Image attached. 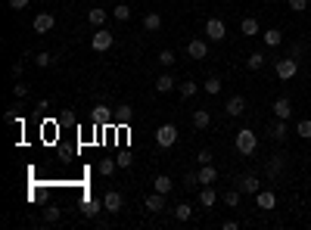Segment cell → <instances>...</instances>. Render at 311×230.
Listing matches in <instances>:
<instances>
[{
    "label": "cell",
    "mask_w": 311,
    "mask_h": 230,
    "mask_svg": "<svg viewBox=\"0 0 311 230\" xmlns=\"http://www.w3.org/2000/svg\"><path fill=\"white\" fill-rule=\"evenodd\" d=\"M121 205H125V199H121V193H118V190H109L106 196H103V208H106V211H112V215H118Z\"/></svg>",
    "instance_id": "ba28073f"
},
{
    "label": "cell",
    "mask_w": 311,
    "mask_h": 230,
    "mask_svg": "<svg viewBox=\"0 0 311 230\" xmlns=\"http://www.w3.org/2000/svg\"><path fill=\"white\" fill-rule=\"evenodd\" d=\"M118 168V162H115V159H100V165H97V171L103 174V178H109V174H112Z\"/></svg>",
    "instance_id": "83f0119b"
},
{
    "label": "cell",
    "mask_w": 311,
    "mask_h": 230,
    "mask_svg": "<svg viewBox=\"0 0 311 230\" xmlns=\"http://www.w3.org/2000/svg\"><path fill=\"white\" fill-rule=\"evenodd\" d=\"M22 72H25V65H22V62H13V68H10V75H13V78H22Z\"/></svg>",
    "instance_id": "ee69618b"
},
{
    "label": "cell",
    "mask_w": 311,
    "mask_h": 230,
    "mask_svg": "<svg viewBox=\"0 0 311 230\" xmlns=\"http://www.w3.org/2000/svg\"><path fill=\"white\" fill-rule=\"evenodd\" d=\"M206 38L221 44V41L227 38V25H224L221 19H209V22H206Z\"/></svg>",
    "instance_id": "5b68a950"
},
{
    "label": "cell",
    "mask_w": 311,
    "mask_h": 230,
    "mask_svg": "<svg viewBox=\"0 0 311 230\" xmlns=\"http://www.w3.org/2000/svg\"><path fill=\"white\" fill-rule=\"evenodd\" d=\"M274 72H277V78H280V81H292V78L299 75V59L283 56V59H277V65H274Z\"/></svg>",
    "instance_id": "7a4b0ae2"
},
{
    "label": "cell",
    "mask_w": 311,
    "mask_h": 230,
    "mask_svg": "<svg viewBox=\"0 0 311 230\" xmlns=\"http://www.w3.org/2000/svg\"><path fill=\"white\" fill-rule=\"evenodd\" d=\"M134 121V109L131 106H118L115 109V125H131Z\"/></svg>",
    "instance_id": "44dd1931"
},
{
    "label": "cell",
    "mask_w": 311,
    "mask_h": 230,
    "mask_svg": "<svg viewBox=\"0 0 311 230\" xmlns=\"http://www.w3.org/2000/svg\"><path fill=\"white\" fill-rule=\"evenodd\" d=\"M308 41H311V34H308Z\"/></svg>",
    "instance_id": "681fc988"
},
{
    "label": "cell",
    "mask_w": 311,
    "mask_h": 230,
    "mask_svg": "<svg viewBox=\"0 0 311 230\" xmlns=\"http://www.w3.org/2000/svg\"><path fill=\"white\" fill-rule=\"evenodd\" d=\"M137 4H143V0H137Z\"/></svg>",
    "instance_id": "c3c4849f"
},
{
    "label": "cell",
    "mask_w": 311,
    "mask_h": 230,
    "mask_svg": "<svg viewBox=\"0 0 311 230\" xmlns=\"http://www.w3.org/2000/svg\"><path fill=\"white\" fill-rule=\"evenodd\" d=\"M177 91H180V97H184V100H190V97H196V91H199V84H193V81H184V84L177 87Z\"/></svg>",
    "instance_id": "4dcf8cb0"
},
{
    "label": "cell",
    "mask_w": 311,
    "mask_h": 230,
    "mask_svg": "<svg viewBox=\"0 0 311 230\" xmlns=\"http://www.w3.org/2000/svg\"><path fill=\"white\" fill-rule=\"evenodd\" d=\"M236 149H240L243 156H252L255 149H259V137H255V131H249V128H243V131H236Z\"/></svg>",
    "instance_id": "6da1fadb"
},
{
    "label": "cell",
    "mask_w": 311,
    "mask_h": 230,
    "mask_svg": "<svg viewBox=\"0 0 311 230\" xmlns=\"http://www.w3.org/2000/svg\"><path fill=\"white\" fill-rule=\"evenodd\" d=\"M53 25H56V19H53L50 13H41V16H34V22H31L34 34H47V31H53Z\"/></svg>",
    "instance_id": "52a82bcc"
},
{
    "label": "cell",
    "mask_w": 311,
    "mask_h": 230,
    "mask_svg": "<svg viewBox=\"0 0 311 230\" xmlns=\"http://www.w3.org/2000/svg\"><path fill=\"white\" fill-rule=\"evenodd\" d=\"M215 181H218V171H215L212 165H203V171H199V184L209 187V184H215Z\"/></svg>",
    "instance_id": "484cf974"
},
{
    "label": "cell",
    "mask_w": 311,
    "mask_h": 230,
    "mask_svg": "<svg viewBox=\"0 0 311 230\" xmlns=\"http://www.w3.org/2000/svg\"><path fill=\"white\" fill-rule=\"evenodd\" d=\"M143 208H146V211H153V215H159V211L165 208V196H162V193H156V190H153L150 196L143 199Z\"/></svg>",
    "instance_id": "30bf717a"
},
{
    "label": "cell",
    "mask_w": 311,
    "mask_h": 230,
    "mask_svg": "<svg viewBox=\"0 0 311 230\" xmlns=\"http://www.w3.org/2000/svg\"><path fill=\"white\" fill-rule=\"evenodd\" d=\"M177 143V128L174 125H162L159 131H156V146L159 149H168V146H174Z\"/></svg>",
    "instance_id": "3957f363"
},
{
    "label": "cell",
    "mask_w": 311,
    "mask_h": 230,
    "mask_svg": "<svg viewBox=\"0 0 311 230\" xmlns=\"http://www.w3.org/2000/svg\"><path fill=\"white\" fill-rule=\"evenodd\" d=\"M271 109H274V115H277V118L289 121V118H292V100H289V97H277Z\"/></svg>",
    "instance_id": "8992f818"
},
{
    "label": "cell",
    "mask_w": 311,
    "mask_h": 230,
    "mask_svg": "<svg viewBox=\"0 0 311 230\" xmlns=\"http://www.w3.org/2000/svg\"><path fill=\"white\" fill-rule=\"evenodd\" d=\"M218 202V193H215V187L209 184V187H203V193H199V205H206V208H212Z\"/></svg>",
    "instance_id": "ffe728a7"
},
{
    "label": "cell",
    "mask_w": 311,
    "mask_h": 230,
    "mask_svg": "<svg viewBox=\"0 0 311 230\" xmlns=\"http://www.w3.org/2000/svg\"><path fill=\"white\" fill-rule=\"evenodd\" d=\"M240 190H243V193H249V196H255V193L262 190V181L255 178V174H246V178L240 181Z\"/></svg>",
    "instance_id": "9a60e30c"
},
{
    "label": "cell",
    "mask_w": 311,
    "mask_h": 230,
    "mask_svg": "<svg viewBox=\"0 0 311 230\" xmlns=\"http://www.w3.org/2000/svg\"><path fill=\"white\" fill-rule=\"evenodd\" d=\"M44 221H47V224H56V221H59V208H56V205H47V208H44Z\"/></svg>",
    "instance_id": "836d02e7"
},
{
    "label": "cell",
    "mask_w": 311,
    "mask_h": 230,
    "mask_svg": "<svg viewBox=\"0 0 311 230\" xmlns=\"http://www.w3.org/2000/svg\"><path fill=\"white\" fill-rule=\"evenodd\" d=\"M143 28H146V31H159V28H162V16H159V13H146V16H143Z\"/></svg>",
    "instance_id": "cb8c5ba5"
},
{
    "label": "cell",
    "mask_w": 311,
    "mask_h": 230,
    "mask_svg": "<svg viewBox=\"0 0 311 230\" xmlns=\"http://www.w3.org/2000/svg\"><path fill=\"white\" fill-rule=\"evenodd\" d=\"M109 118V109H106V106H97V109H94V121H106Z\"/></svg>",
    "instance_id": "7bdbcfd3"
},
{
    "label": "cell",
    "mask_w": 311,
    "mask_h": 230,
    "mask_svg": "<svg viewBox=\"0 0 311 230\" xmlns=\"http://www.w3.org/2000/svg\"><path fill=\"white\" fill-rule=\"evenodd\" d=\"M174 218H177V221H190V218H193V205H190V202L174 205Z\"/></svg>",
    "instance_id": "4316f807"
},
{
    "label": "cell",
    "mask_w": 311,
    "mask_h": 230,
    "mask_svg": "<svg viewBox=\"0 0 311 230\" xmlns=\"http://www.w3.org/2000/svg\"><path fill=\"white\" fill-rule=\"evenodd\" d=\"M153 190H156V193H162V196H168V193L174 190V184H171L168 174H159V178L153 181Z\"/></svg>",
    "instance_id": "e0dca14e"
},
{
    "label": "cell",
    "mask_w": 311,
    "mask_h": 230,
    "mask_svg": "<svg viewBox=\"0 0 311 230\" xmlns=\"http://www.w3.org/2000/svg\"><path fill=\"white\" fill-rule=\"evenodd\" d=\"M265 4H277V0H265Z\"/></svg>",
    "instance_id": "7dc6e473"
},
{
    "label": "cell",
    "mask_w": 311,
    "mask_h": 230,
    "mask_svg": "<svg viewBox=\"0 0 311 230\" xmlns=\"http://www.w3.org/2000/svg\"><path fill=\"white\" fill-rule=\"evenodd\" d=\"M190 121H193V128H196V131H206V128H209V125H212V115H209V112H206V109H196V112H193V118H190Z\"/></svg>",
    "instance_id": "2e32d148"
},
{
    "label": "cell",
    "mask_w": 311,
    "mask_h": 230,
    "mask_svg": "<svg viewBox=\"0 0 311 230\" xmlns=\"http://www.w3.org/2000/svg\"><path fill=\"white\" fill-rule=\"evenodd\" d=\"M203 91L212 94V97H218V94H221V78H209V81L203 84Z\"/></svg>",
    "instance_id": "f546056e"
},
{
    "label": "cell",
    "mask_w": 311,
    "mask_h": 230,
    "mask_svg": "<svg viewBox=\"0 0 311 230\" xmlns=\"http://www.w3.org/2000/svg\"><path fill=\"white\" fill-rule=\"evenodd\" d=\"M289 10L292 13H305L308 10V0H289Z\"/></svg>",
    "instance_id": "b9f144b4"
},
{
    "label": "cell",
    "mask_w": 311,
    "mask_h": 230,
    "mask_svg": "<svg viewBox=\"0 0 311 230\" xmlns=\"http://www.w3.org/2000/svg\"><path fill=\"white\" fill-rule=\"evenodd\" d=\"M296 134L302 137V140H311V118H302L299 125H296Z\"/></svg>",
    "instance_id": "1f68e13d"
},
{
    "label": "cell",
    "mask_w": 311,
    "mask_h": 230,
    "mask_svg": "<svg viewBox=\"0 0 311 230\" xmlns=\"http://www.w3.org/2000/svg\"><path fill=\"white\" fill-rule=\"evenodd\" d=\"M112 16H115L118 22H125V19H131V7H125V4H118V7L112 10Z\"/></svg>",
    "instance_id": "d590c367"
},
{
    "label": "cell",
    "mask_w": 311,
    "mask_h": 230,
    "mask_svg": "<svg viewBox=\"0 0 311 230\" xmlns=\"http://www.w3.org/2000/svg\"><path fill=\"white\" fill-rule=\"evenodd\" d=\"M262 41H265L268 47H280V44H283V31H277V28H268V31L262 34Z\"/></svg>",
    "instance_id": "7402d4cb"
},
{
    "label": "cell",
    "mask_w": 311,
    "mask_h": 230,
    "mask_svg": "<svg viewBox=\"0 0 311 230\" xmlns=\"http://www.w3.org/2000/svg\"><path fill=\"white\" fill-rule=\"evenodd\" d=\"M174 87H177V81H174V78H171L168 72L156 78V94H171V91H174Z\"/></svg>",
    "instance_id": "5bb4252c"
},
{
    "label": "cell",
    "mask_w": 311,
    "mask_h": 230,
    "mask_svg": "<svg viewBox=\"0 0 311 230\" xmlns=\"http://www.w3.org/2000/svg\"><path fill=\"white\" fill-rule=\"evenodd\" d=\"M246 65L252 68V72H259V68L265 65V53H259V50H255V53H249V59H246Z\"/></svg>",
    "instance_id": "f1b7e54d"
},
{
    "label": "cell",
    "mask_w": 311,
    "mask_h": 230,
    "mask_svg": "<svg viewBox=\"0 0 311 230\" xmlns=\"http://www.w3.org/2000/svg\"><path fill=\"white\" fill-rule=\"evenodd\" d=\"M87 22L94 25V28H103V25H106V10H97V7H94V10L87 13Z\"/></svg>",
    "instance_id": "d4e9b609"
},
{
    "label": "cell",
    "mask_w": 311,
    "mask_h": 230,
    "mask_svg": "<svg viewBox=\"0 0 311 230\" xmlns=\"http://www.w3.org/2000/svg\"><path fill=\"white\" fill-rule=\"evenodd\" d=\"M100 208H103V199H84V205H81V211H84V218H97L100 215Z\"/></svg>",
    "instance_id": "ac0fdd59"
},
{
    "label": "cell",
    "mask_w": 311,
    "mask_h": 230,
    "mask_svg": "<svg viewBox=\"0 0 311 230\" xmlns=\"http://www.w3.org/2000/svg\"><path fill=\"white\" fill-rule=\"evenodd\" d=\"M268 134H271V140H286V134H289L286 121H283V118H277V121H274V125L268 128Z\"/></svg>",
    "instance_id": "d6986e66"
},
{
    "label": "cell",
    "mask_w": 311,
    "mask_h": 230,
    "mask_svg": "<svg viewBox=\"0 0 311 230\" xmlns=\"http://www.w3.org/2000/svg\"><path fill=\"white\" fill-rule=\"evenodd\" d=\"M159 62L165 65V68H171V65H174V53H171V50H162V53H159Z\"/></svg>",
    "instance_id": "8d00e7d4"
},
{
    "label": "cell",
    "mask_w": 311,
    "mask_h": 230,
    "mask_svg": "<svg viewBox=\"0 0 311 230\" xmlns=\"http://www.w3.org/2000/svg\"><path fill=\"white\" fill-rule=\"evenodd\" d=\"M289 56H292V59H302V56H305V44H299V41H296V44L289 47Z\"/></svg>",
    "instance_id": "f35d334b"
},
{
    "label": "cell",
    "mask_w": 311,
    "mask_h": 230,
    "mask_svg": "<svg viewBox=\"0 0 311 230\" xmlns=\"http://www.w3.org/2000/svg\"><path fill=\"white\" fill-rule=\"evenodd\" d=\"M187 56H190V59H206V56H209L206 41H190V44H187Z\"/></svg>",
    "instance_id": "7c38bea8"
},
{
    "label": "cell",
    "mask_w": 311,
    "mask_h": 230,
    "mask_svg": "<svg viewBox=\"0 0 311 230\" xmlns=\"http://www.w3.org/2000/svg\"><path fill=\"white\" fill-rule=\"evenodd\" d=\"M283 165H286L283 156H271V159H268V168H265V171H268V181H277L280 174H283Z\"/></svg>",
    "instance_id": "9c48e42d"
},
{
    "label": "cell",
    "mask_w": 311,
    "mask_h": 230,
    "mask_svg": "<svg viewBox=\"0 0 311 230\" xmlns=\"http://www.w3.org/2000/svg\"><path fill=\"white\" fill-rule=\"evenodd\" d=\"M25 94H28V84H22V81H19V84H13V97H16V100H22Z\"/></svg>",
    "instance_id": "60d3db41"
},
{
    "label": "cell",
    "mask_w": 311,
    "mask_h": 230,
    "mask_svg": "<svg viewBox=\"0 0 311 230\" xmlns=\"http://www.w3.org/2000/svg\"><path fill=\"white\" fill-rule=\"evenodd\" d=\"M115 162H118V168H131V162H134V156L128 152V149H121V152L115 156Z\"/></svg>",
    "instance_id": "d6a6232c"
},
{
    "label": "cell",
    "mask_w": 311,
    "mask_h": 230,
    "mask_svg": "<svg viewBox=\"0 0 311 230\" xmlns=\"http://www.w3.org/2000/svg\"><path fill=\"white\" fill-rule=\"evenodd\" d=\"M255 202H259V208H265V211H271L274 205H277V196H274L271 190H259L255 193Z\"/></svg>",
    "instance_id": "4fadbf2b"
},
{
    "label": "cell",
    "mask_w": 311,
    "mask_h": 230,
    "mask_svg": "<svg viewBox=\"0 0 311 230\" xmlns=\"http://www.w3.org/2000/svg\"><path fill=\"white\" fill-rule=\"evenodd\" d=\"M112 31H106V28H97L94 31V38H90V47H94V53H106L109 47H112Z\"/></svg>",
    "instance_id": "277c9868"
},
{
    "label": "cell",
    "mask_w": 311,
    "mask_h": 230,
    "mask_svg": "<svg viewBox=\"0 0 311 230\" xmlns=\"http://www.w3.org/2000/svg\"><path fill=\"white\" fill-rule=\"evenodd\" d=\"M196 162L199 165H212V149H199L196 152Z\"/></svg>",
    "instance_id": "ab89813d"
},
{
    "label": "cell",
    "mask_w": 311,
    "mask_h": 230,
    "mask_svg": "<svg viewBox=\"0 0 311 230\" xmlns=\"http://www.w3.org/2000/svg\"><path fill=\"white\" fill-rule=\"evenodd\" d=\"M224 112H227L230 118H236V115H243V112H246V100H243L240 94H233V97L227 100V106H224Z\"/></svg>",
    "instance_id": "8fae6325"
},
{
    "label": "cell",
    "mask_w": 311,
    "mask_h": 230,
    "mask_svg": "<svg viewBox=\"0 0 311 230\" xmlns=\"http://www.w3.org/2000/svg\"><path fill=\"white\" fill-rule=\"evenodd\" d=\"M224 205H230V208L240 205V190H227L224 193Z\"/></svg>",
    "instance_id": "e575fe53"
},
{
    "label": "cell",
    "mask_w": 311,
    "mask_h": 230,
    "mask_svg": "<svg viewBox=\"0 0 311 230\" xmlns=\"http://www.w3.org/2000/svg\"><path fill=\"white\" fill-rule=\"evenodd\" d=\"M184 184H187V187L193 190V187L199 184V174H193V171H190V174H187V178H184Z\"/></svg>",
    "instance_id": "bcb514c9"
},
{
    "label": "cell",
    "mask_w": 311,
    "mask_h": 230,
    "mask_svg": "<svg viewBox=\"0 0 311 230\" xmlns=\"http://www.w3.org/2000/svg\"><path fill=\"white\" fill-rule=\"evenodd\" d=\"M240 31H243V38H252V34H259V19L246 16V19L240 22Z\"/></svg>",
    "instance_id": "603a6c76"
},
{
    "label": "cell",
    "mask_w": 311,
    "mask_h": 230,
    "mask_svg": "<svg viewBox=\"0 0 311 230\" xmlns=\"http://www.w3.org/2000/svg\"><path fill=\"white\" fill-rule=\"evenodd\" d=\"M53 62V56H50V53H38V56H34V65H38V68H47Z\"/></svg>",
    "instance_id": "74e56055"
},
{
    "label": "cell",
    "mask_w": 311,
    "mask_h": 230,
    "mask_svg": "<svg viewBox=\"0 0 311 230\" xmlns=\"http://www.w3.org/2000/svg\"><path fill=\"white\" fill-rule=\"evenodd\" d=\"M31 0H10V10H25Z\"/></svg>",
    "instance_id": "f6af8a7d"
}]
</instances>
